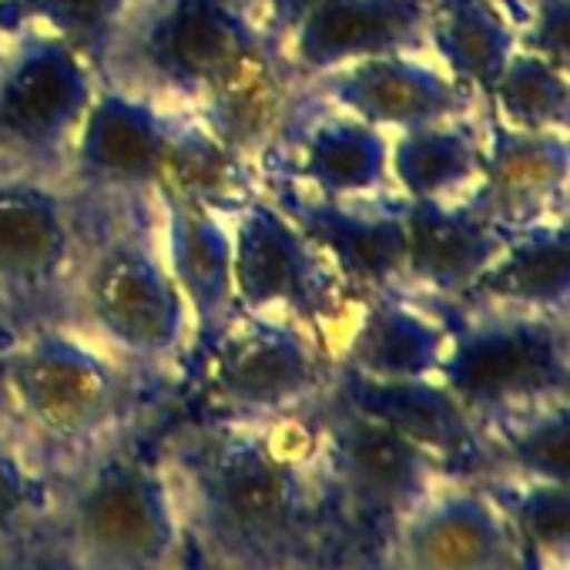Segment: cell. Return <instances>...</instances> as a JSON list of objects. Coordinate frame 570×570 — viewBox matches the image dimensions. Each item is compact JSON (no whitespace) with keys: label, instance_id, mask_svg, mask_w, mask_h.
Returning <instances> with one entry per match:
<instances>
[{"label":"cell","instance_id":"31","mask_svg":"<svg viewBox=\"0 0 570 570\" xmlns=\"http://www.w3.org/2000/svg\"><path fill=\"white\" fill-rule=\"evenodd\" d=\"M131 4L135 0H21L0 14V21L48 28L91 58Z\"/></svg>","mask_w":570,"mask_h":570},{"label":"cell","instance_id":"26","mask_svg":"<svg viewBox=\"0 0 570 570\" xmlns=\"http://www.w3.org/2000/svg\"><path fill=\"white\" fill-rule=\"evenodd\" d=\"M520 48V31L493 0H430L426 55L480 101Z\"/></svg>","mask_w":570,"mask_h":570},{"label":"cell","instance_id":"7","mask_svg":"<svg viewBox=\"0 0 570 570\" xmlns=\"http://www.w3.org/2000/svg\"><path fill=\"white\" fill-rule=\"evenodd\" d=\"M440 383L480 426L570 400V320L507 306H446Z\"/></svg>","mask_w":570,"mask_h":570},{"label":"cell","instance_id":"39","mask_svg":"<svg viewBox=\"0 0 570 570\" xmlns=\"http://www.w3.org/2000/svg\"><path fill=\"white\" fill-rule=\"evenodd\" d=\"M306 570H323V567H306Z\"/></svg>","mask_w":570,"mask_h":570},{"label":"cell","instance_id":"22","mask_svg":"<svg viewBox=\"0 0 570 570\" xmlns=\"http://www.w3.org/2000/svg\"><path fill=\"white\" fill-rule=\"evenodd\" d=\"M165 265L195 323V346L235 316L232 225L225 212L178 195H155Z\"/></svg>","mask_w":570,"mask_h":570},{"label":"cell","instance_id":"25","mask_svg":"<svg viewBox=\"0 0 570 570\" xmlns=\"http://www.w3.org/2000/svg\"><path fill=\"white\" fill-rule=\"evenodd\" d=\"M483 171V111L390 135V181L403 202H466Z\"/></svg>","mask_w":570,"mask_h":570},{"label":"cell","instance_id":"6","mask_svg":"<svg viewBox=\"0 0 570 570\" xmlns=\"http://www.w3.org/2000/svg\"><path fill=\"white\" fill-rule=\"evenodd\" d=\"M268 41L252 0H135L95 48L105 88L191 115L228 65Z\"/></svg>","mask_w":570,"mask_h":570},{"label":"cell","instance_id":"29","mask_svg":"<svg viewBox=\"0 0 570 570\" xmlns=\"http://www.w3.org/2000/svg\"><path fill=\"white\" fill-rule=\"evenodd\" d=\"M503 507L520 550L537 563H567L570 547V483L517 476H476Z\"/></svg>","mask_w":570,"mask_h":570},{"label":"cell","instance_id":"16","mask_svg":"<svg viewBox=\"0 0 570 570\" xmlns=\"http://www.w3.org/2000/svg\"><path fill=\"white\" fill-rule=\"evenodd\" d=\"M268 198L289 215L323 252L353 296L393 293L403 285L406 218L403 198L333 202L306 195L285 181H262Z\"/></svg>","mask_w":570,"mask_h":570},{"label":"cell","instance_id":"12","mask_svg":"<svg viewBox=\"0 0 570 570\" xmlns=\"http://www.w3.org/2000/svg\"><path fill=\"white\" fill-rule=\"evenodd\" d=\"M336 383V380H333ZM323 476L340 513L396 523L453 473L443 460L330 390L316 406Z\"/></svg>","mask_w":570,"mask_h":570},{"label":"cell","instance_id":"36","mask_svg":"<svg viewBox=\"0 0 570 570\" xmlns=\"http://www.w3.org/2000/svg\"><path fill=\"white\" fill-rule=\"evenodd\" d=\"M14 4H21V0H0V14H4V11H11Z\"/></svg>","mask_w":570,"mask_h":570},{"label":"cell","instance_id":"19","mask_svg":"<svg viewBox=\"0 0 570 570\" xmlns=\"http://www.w3.org/2000/svg\"><path fill=\"white\" fill-rule=\"evenodd\" d=\"M299 95L303 81L282 58L278 45L258 41L228 65L191 118L262 175V165L296 115Z\"/></svg>","mask_w":570,"mask_h":570},{"label":"cell","instance_id":"5","mask_svg":"<svg viewBox=\"0 0 570 570\" xmlns=\"http://www.w3.org/2000/svg\"><path fill=\"white\" fill-rule=\"evenodd\" d=\"M145 426L55 480L48 533L75 570H175L178 563L181 513L158 446H141Z\"/></svg>","mask_w":570,"mask_h":570},{"label":"cell","instance_id":"14","mask_svg":"<svg viewBox=\"0 0 570 570\" xmlns=\"http://www.w3.org/2000/svg\"><path fill=\"white\" fill-rule=\"evenodd\" d=\"M520 540L476 476H450L390 527L396 570H520Z\"/></svg>","mask_w":570,"mask_h":570},{"label":"cell","instance_id":"38","mask_svg":"<svg viewBox=\"0 0 570 570\" xmlns=\"http://www.w3.org/2000/svg\"><path fill=\"white\" fill-rule=\"evenodd\" d=\"M0 38H4V21H0Z\"/></svg>","mask_w":570,"mask_h":570},{"label":"cell","instance_id":"1","mask_svg":"<svg viewBox=\"0 0 570 570\" xmlns=\"http://www.w3.org/2000/svg\"><path fill=\"white\" fill-rule=\"evenodd\" d=\"M205 570H306L336 510L313 406L278 420L202 416L158 443Z\"/></svg>","mask_w":570,"mask_h":570},{"label":"cell","instance_id":"18","mask_svg":"<svg viewBox=\"0 0 570 570\" xmlns=\"http://www.w3.org/2000/svg\"><path fill=\"white\" fill-rule=\"evenodd\" d=\"M446 343V306L393 289L363 296L356 303L333 346V356L336 370L376 383L440 380Z\"/></svg>","mask_w":570,"mask_h":570},{"label":"cell","instance_id":"23","mask_svg":"<svg viewBox=\"0 0 570 570\" xmlns=\"http://www.w3.org/2000/svg\"><path fill=\"white\" fill-rule=\"evenodd\" d=\"M336 396L383 420L460 476L480 473V430L440 380L376 383L336 370Z\"/></svg>","mask_w":570,"mask_h":570},{"label":"cell","instance_id":"21","mask_svg":"<svg viewBox=\"0 0 570 570\" xmlns=\"http://www.w3.org/2000/svg\"><path fill=\"white\" fill-rule=\"evenodd\" d=\"M406 258L400 289L440 306L460 303L510 238L470 202H403Z\"/></svg>","mask_w":570,"mask_h":570},{"label":"cell","instance_id":"9","mask_svg":"<svg viewBox=\"0 0 570 570\" xmlns=\"http://www.w3.org/2000/svg\"><path fill=\"white\" fill-rule=\"evenodd\" d=\"M95 65L61 35L4 24L0 38V175L68 181V158L98 91Z\"/></svg>","mask_w":570,"mask_h":570},{"label":"cell","instance_id":"13","mask_svg":"<svg viewBox=\"0 0 570 570\" xmlns=\"http://www.w3.org/2000/svg\"><path fill=\"white\" fill-rule=\"evenodd\" d=\"M268 178L333 202L396 198L390 181V135L306 98V91L282 141L262 165V181Z\"/></svg>","mask_w":570,"mask_h":570},{"label":"cell","instance_id":"34","mask_svg":"<svg viewBox=\"0 0 570 570\" xmlns=\"http://www.w3.org/2000/svg\"><path fill=\"white\" fill-rule=\"evenodd\" d=\"M252 4H255L265 38L272 45H282L313 11L330 4V0H252Z\"/></svg>","mask_w":570,"mask_h":570},{"label":"cell","instance_id":"32","mask_svg":"<svg viewBox=\"0 0 570 570\" xmlns=\"http://www.w3.org/2000/svg\"><path fill=\"white\" fill-rule=\"evenodd\" d=\"M520 48L570 71V0H527Z\"/></svg>","mask_w":570,"mask_h":570},{"label":"cell","instance_id":"27","mask_svg":"<svg viewBox=\"0 0 570 570\" xmlns=\"http://www.w3.org/2000/svg\"><path fill=\"white\" fill-rule=\"evenodd\" d=\"M570 483V400L480 426V473Z\"/></svg>","mask_w":570,"mask_h":570},{"label":"cell","instance_id":"30","mask_svg":"<svg viewBox=\"0 0 570 570\" xmlns=\"http://www.w3.org/2000/svg\"><path fill=\"white\" fill-rule=\"evenodd\" d=\"M55 483L31 463L0 420V550L35 537L48 523Z\"/></svg>","mask_w":570,"mask_h":570},{"label":"cell","instance_id":"2","mask_svg":"<svg viewBox=\"0 0 570 570\" xmlns=\"http://www.w3.org/2000/svg\"><path fill=\"white\" fill-rule=\"evenodd\" d=\"M168 393L65 320L0 336V420L51 483L145 426Z\"/></svg>","mask_w":570,"mask_h":570},{"label":"cell","instance_id":"20","mask_svg":"<svg viewBox=\"0 0 570 570\" xmlns=\"http://www.w3.org/2000/svg\"><path fill=\"white\" fill-rule=\"evenodd\" d=\"M426 28L430 0H330L278 51L306 85L366 58L426 51Z\"/></svg>","mask_w":570,"mask_h":570},{"label":"cell","instance_id":"28","mask_svg":"<svg viewBox=\"0 0 570 570\" xmlns=\"http://www.w3.org/2000/svg\"><path fill=\"white\" fill-rule=\"evenodd\" d=\"M483 111L517 131L570 135V71L517 48L483 98Z\"/></svg>","mask_w":570,"mask_h":570},{"label":"cell","instance_id":"8","mask_svg":"<svg viewBox=\"0 0 570 570\" xmlns=\"http://www.w3.org/2000/svg\"><path fill=\"white\" fill-rule=\"evenodd\" d=\"M188 373L218 420H278L316 406L336 380L333 346L306 323L235 313L191 353Z\"/></svg>","mask_w":570,"mask_h":570},{"label":"cell","instance_id":"4","mask_svg":"<svg viewBox=\"0 0 570 570\" xmlns=\"http://www.w3.org/2000/svg\"><path fill=\"white\" fill-rule=\"evenodd\" d=\"M68 185L91 198L178 195L232 215L262 175L191 115L98 85L71 145Z\"/></svg>","mask_w":570,"mask_h":570},{"label":"cell","instance_id":"10","mask_svg":"<svg viewBox=\"0 0 570 570\" xmlns=\"http://www.w3.org/2000/svg\"><path fill=\"white\" fill-rule=\"evenodd\" d=\"M232 293L235 313L285 316L313 326L336 346L360 296L336 275L323 252L303 235L265 188L232 215Z\"/></svg>","mask_w":570,"mask_h":570},{"label":"cell","instance_id":"15","mask_svg":"<svg viewBox=\"0 0 570 570\" xmlns=\"http://www.w3.org/2000/svg\"><path fill=\"white\" fill-rule=\"evenodd\" d=\"M303 91L386 135L483 111V101L450 78L426 51L366 58L306 81Z\"/></svg>","mask_w":570,"mask_h":570},{"label":"cell","instance_id":"33","mask_svg":"<svg viewBox=\"0 0 570 570\" xmlns=\"http://www.w3.org/2000/svg\"><path fill=\"white\" fill-rule=\"evenodd\" d=\"M0 570H75V563L65 557L45 523L35 537L0 550Z\"/></svg>","mask_w":570,"mask_h":570},{"label":"cell","instance_id":"37","mask_svg":"<svg viewBox=\"0 0 570 570\" xmlns=\"http://www.w3.org/2000/svg\"><path fill=\"white\" fill-rule=\"evenodd\" d=\"M540 570H567V563H537Z\"/></svg>","mask_w":570,"mask_h":570},{"label":"cell","instance_id":"17","mask_svg":"<svg viewBox=\"0 0 570 570\" xmlns=\"http://www.w3.org/2000/svg\"><path fill=\"white\" fill-rule=\"evenodd\" d=\"M507 235L570 218V135L517 131L483 111V171L466 198Z\"/></svg>","mask_w":570,"mask_h":570},{"label":"cell","instance_id":"11","mask_svg":"<svg viewBox=\"0 0 570 570\" xmlns=\"http://www.w3.org/2000/svg\"><path fill=\"white\" fill-rule=\"evenodd\" d=\"M91 212L68 181L0 175V336L61 316Z\"/></svg>","mask_w":570,"mask_h":570},{"label":"cell","instance_id":"24","mask_svg":"<svg viewBox=\"0 0 570 570\" xmlns=\"http://www.w3.org/2000/svg\"><path fill=\"white\" fill-rule=\"evenodd\" d=\"M460 303L570 320V218L513 232Z\"/></svg>","mask_w":570,"mask_h":570},{"label":"cell","instance_id":"35","mask_svg":"<svg viewBox=\"0 0 570 570\" xmlns=\"http://www.w3.org/2000/svg\"><path fill=\"white\" fill-rule=\"evenodd\" d=\"M493 4H500V8L510 14V21L517 24V31H520V24H523V14H527V0H493Z\"/></svg>","mask_w":570,"mask_h":570},{"label":"cell","instance_id":"3","mask_svg":"<svg viewBox=\"0 0 570 570\" xmlns=\"http://www.w3.org/2000/svg\"><path fill=\"white\" fill-rule=\"evenodd\" d=\"M91 208L58 320L175 386L195 353V323L161 255L155 198H91Z\"/></svg>","mask_w":570,"mask_h":570}]
</instances>
